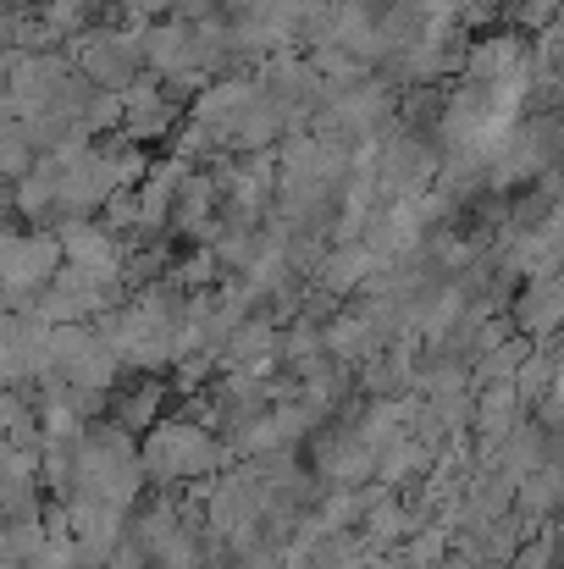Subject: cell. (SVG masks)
<instances>
[{
	"instance_id": "6da1fadb",
	"label": "cell",
	"mask_w": 564,
	"mask_h": 569,
	"mask_svg": "<svg viewBox=\"0 0 564 569\" xmlns=\"http://www.w3.org/2000/svg\"><path fill=\"white\" fill-rule=\"evenodd\" d=\"M210 465H216V448H210L194 426H161V431L150 437V448H145V476H161V481L199 476V470H210Z\"/></svg>"
}]
</instances>
